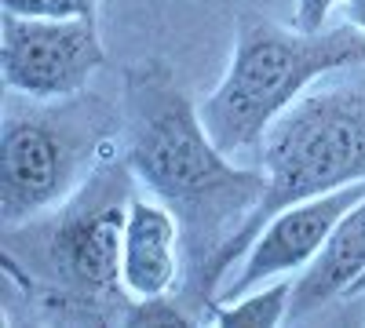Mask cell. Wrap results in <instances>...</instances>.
<instances>
[{
  "label": "cell",
  "instance_id": "6da1fadb",
  "mask_svg": "<svg viewBox=\"0 0 365 328\" xmlns=\"http://www.w3.org/2000/svg\"><path fill=\"white\" fill-rule=\"evenodd\" d=\"M125 125L135 179L168 204L182 230L187 295L205 307V285L216 255L259 208L263 168L237 164L208 135L201 110L161 58H143L125 73Z\"/></svg>",
  "mask_w": 365,
  "mask_h": 328
},
{
  "label": "cell",
  "instance_id": "7a4b0ae2",
  "mask_svg": "<svg viewBox=\"0 0 365 328\" xmlns=\"http://www.w3.org/2000/svg\"><path fill=\"white\" fill-rule=\"evenodd\" d=\"M128 161H96L84 183L51 212L4 226L8 274L63 321L128 324L132 295L120 277L132 194Z\"/></svg>",
  "mask_w": 365,
  "mask_h": 328
},
{
  "label": "cell",
  "instance_id": "3957f363",
  "mask_svg": "<svg viewBox=\"0 0 365 328\" xmlns=\"http://www.w3.org/2000/svg\"><path fill=\"white\" fill-rule=\"evenodd\" d=\"M365 66V29H285L259 15H241L227 77L197 110L216 146L241 161L259 146L278 117L322 77Z\"/></svg>",
  "mask_w": 365,
  "mask_h": 328
},
{
  "label": "cell",
  "instance_id": "277c9868",
  "mask_svg": "<svg viewBox=\"0 0 365 328\" xmlns=\"http://www.w3.org/2000/svg\"><path fill=\"white\" fill-rule=\"evenodd\" d=\"M267 190L249 223L216 255L205 285V314L216 307V288L230 266L245 259L256 233L289 204L344 190L365 179V73L314 88L270 125L259 146Z\"/></svg>",
  "mask_w": 365,
  "mask_h": 328
},
{
  "label": "cell",
  "instance_id": "5b68a950",
  "mask_svg": "<svg viewBox=\"0 0 365 328\" xmlns=\"http://www.w3.org/2000/svg\"><path fill=\"white\" fill-rule=\"evenodd\" d=\"M103 150L96 117L77 110L19 113L0 132V216L19 226L63 204Z\"/></svg>",
  "mask_w": 365,
  "mask_h": 328
},
{
  "label": "cell",
  "instance_id": "8992f818",
  "mask_svg": "<svg viewBox=\"0 0 365 328\" xmlns=\"http://www.w3.org/2000/svg\"><path fill=\"white\" fill-rule=\"evenodd\" d=\"M106 63L96 22L88 18H26L4 11L0 73L11 92L34 102L77 99Z\"/></svg>",
  "mask_w": 365,
  "mask_h": 328
},
{
  "label": "cell",
  "instance_id": "52a82bcc",
  "mask_svg": "<svg viewBox=\"0 0 365 328\" xmlns=\"http://www.w3.org/2000/svg\"><path fill=\"white\" fill-rule=\"evenodd\" d=\"M361 197H365V179L344 186V190H332V194L282 208V212L256 233V241L249 245L245 259L237 263V274L223 285L216 303L237 300V295H245L249 288H259L274 277H285V274H296L303 266H311L314 255L322 252V245L329 241L332 226H336L347 208L358 204Z\"/></svg>",
  "mask_w": 365,
  "mask_h": 328
},
{
  "label": "cell",
  "instance_id": "ba28073f",
  "mask_svg": "<svg viewBox=\"0 0 365 328\" xmlns=\"http://www.w3.org/2000/svg\"><path fill=\"white\" fill-rule=\"evenodd\" d=\"M182 270V230L168 204L135 197L125 223L120 277L132 300L168 295Z\"/></svg>",
  "mask_w": 365,
  "mask_h": 328
},
{
  "label": "cell",
  "instance_id": "9c48e42d",
  "mask_svg": "<svg viewBox=\"0 0 365 328\" xmlns=\"http://www.w3.org/2000/svg\"><path fill=\"white\" fill-rule=\"evenodd\" d=\"M361 274H365V197L344 212V219L332 226L314 263L292 285L289 321H299L332 303L336 295H347Z\"/></svg>",
  "mask_w": 365,
  "mask_h": 328
},
{
  "label": "cell",
  "instance_id": "30bf717a",
  "mask_svg": "<svg viewBox=\"0 0 365 328\" xmlns=\"http://www.w3.org/2000/svg\"><path fill=\"white\" fill-rule=\"evenodd\" d=\"M289 303H292V281L285 277H274L267 288L249 292V295H237V300L216 303L212 307V321L220 324H252V328H270V324H282L289 317Z\"/></svg>",
  "mask_w": 365,
  "mask_h": 328
},
{
  "label": "cell",
  "instance_id": "8fae6325",
  "mask_svg": "<svg viewBox=\"0 0 365 328\" xmlns=\"http://www.w3.org/2000/svg\"><path fill=\"white\" fill-rule=\"evenodd\" d=\"M4 11L26 18H88L96 22L99 0H0Z\"/></svg>",
  "mask_w": 365,
  "mask_h": 328
},
{
  "label": "cell",
  "instance_id": "7c38bea8",
  "mask_svg": "<svg viewBox=\"0 0 365 328\" xmlns=\"http://www.w3.org/2000/svg\"><path fill=\"white\" fill-rule=\"evenodd\" d=\"M128 324H175V328H182V324H190V314L172 295H150V300L132 303Z\"/></svg>",
  "mask_w": 365,
  "mask_h": 328
},
{
  "label": "cell",
  "instance_id": "4fadbf2b",
  "mask_svg": "<svg viewBox=\"0 0 365 328\" xmlns=\"http://www.w3.org/2000/svg\"><path fill=\"white\" fill-rule=\"evenodd\" d=\"M340 0H296V26L299 29H325L332 8H336Z\"/></svg>",
  "mask_w": 365,
  "mask_h": 328
},
{
  "label": "cell",
  "instance_id": "5bb4252c",
  "mask_svg": "<svg viewBox=\"0 0 365 328\" xmlns=\"http://www.w3.org/2000/svg\"><path fill=\"white\" fill-rule=\"evenodd\" d=\"M347 22L365 29V0H347Z\"/></svg>",
  "mask_w": 365,
  "mask_h": 328
},
{
  "label": "cell",
  "instance_id": "9a60e30c",
  "mask_svg": "<svg viewBox=\"0 0 365 328\" xmlns=\"http://www.w3.org/2000/svg\"><path fill=\"white\" fill-rule=\"evenodd\" d=\"M361 292H365V274H361V277H358V281L351 285V292H347V300H354V295H361Z\"/></svg>",
  "mask_w": 365,
  "mask_h": 328
}]
</instances>
